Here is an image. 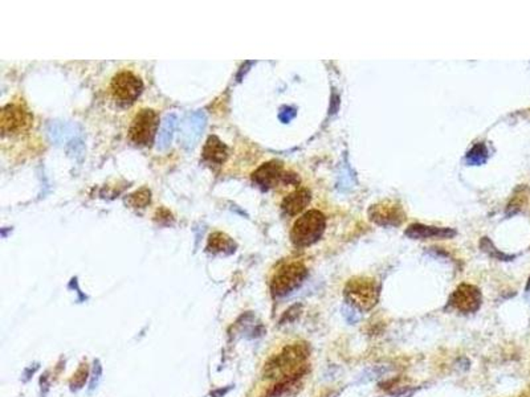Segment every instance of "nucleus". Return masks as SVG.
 <instances>
[{"instance_id": "7", "label": "nucleus", "mask_w": 530, "mask_h": 397, "mask_svg": "<svg viewBox=\"0 0 530 397\" xmlns=\"http://www.w3.org/2000/svg\"><path fill=\"white\" fill-rule=\"evenodd\" d=\"M345 298L353 309L371 310L379 300V286L374 280L367 277L353 278L347 282Z\"/></svg>"}, {"instance_id": "19", "label": "nucleus", "mask_w": 530, "mask_h": 397, "mask_svg": "<svg viewBox=\"0 0 530 397\" xmlns=\"http://www.w3.org/2000/svg\"><path fill=\"white\" fill-rule=\"evenodd\" d=\"M526 291H528V293L530 291V280L529 282H528V286H526Z\"/></svg>"}, {"instance_id": "4", "label": "nucleus", "mask_w": 530, "mask_h": 397, "mask_svg": "<svg viewBox=\"0 0 530 397\" xmlns=\"http://www.w3.org/2000/svg\"><path fill=\"white\" fill-rule=\"evenodd\" d=\"M161 113L153 107H132L126 121V136L132 145L149 147L154 143Z\"/></svg>"}, {"instance_id": "12", "label": "nucleus", "mask_w": 530, "mask_h": 397, "mask_svg": "<svg viewBox=\"0 0 530 397\" xmlns=\"http://www.w3.org/2000/svg\"><path fill=\"white\" fill-rule=\"evenodd\" d=\"M228 158V148L218 136H212L203 148V159L211 165H222Z\"/></svg>"}, {"instance_id": "9", "label": "nucleus", "mask_w": 530, "mask_h": 397, "mask_svg": "<svg viewBox=\"0 0 530 397\" xmlns=\"http://www.w3.org/2000/svg\"><path fill=\"white\" fill-rule=\"evenodd\" d=\"M285 174V168L281 162L277 161H270L264 165H261L253 174H252V180L253 183L260 187L261 190L268 191L273 188H279L282 176Z\"/></svg>"}, {"instance_id": "13", "label": "nucleus", "mask_w": 530, "mask_h": 397, "mask_svg": "<svg viewBox=\"0 0 530 397\" xmlns=\"http://www.w3.org/2000/svg\"><path fill=\"white\" fill-rule=\"evenodd\" d=\"M406 234L411 239H448L455 236L453 231L445 229V228H434V227H424V225H411Z\"/></svg>"}, {"instance_id": "11", "label": "nucleus", "mask_w": 530, "mask_h": 397, "mask_svg": "<svg viewBox=\"0 0 530 397\" xmlns=\"http://www.w3.org/2000/svg\"><path fill=\"white\" fill-rule=\"evenodd\" d=\"M312 200V194L308 188H295L284 196L281 202V210L288 216H297L305 211Z\"/></svg>"}, {"instance_id": "15", "label": "nucleus", "mask_w": 530, "mask_h": 397, "mask_svg": "<svg viewBox=\"0 0 530 397\" xmlns=\"http://www.w3.org/2000/svg\"><path fill=\"white\" fill-rule=\"evenodd\" d=\"M129 204L134 208H144L150 203V191L147 188H142L137 191L135 194L130 195L127 199Z\"/></svg>"}, {"instance_id": "16", "label": "nucleus", "mask_w": 530, "mask_h": 397, "mask_svg": "<svg viewBox=\"0 0 530 397\" xmlns=\"http://www.w3.org/2000/svg\"><path fill=\"white\" fill-rule=\"evenodd\" d=\"M88 378L87 364H81V367L78 369V372L73 375V379L70 381V388L72 391H78L80 388L84 387Z\"/></svg>"}, {"instance_id": "18", "label": "nucleus", "mask_w": 530, "mask_h": 397, "mask_svg": "<svg viewBox=\"0 0 530 397\" xmlns=\"http://www.w3.org/2000/svg\"><path fill=\"white\" fill-rule=\"evenodd\" d=\"M300 311H301V306L296 305L293 308H290V310L285 311L284 317L281 318V323H285V322H292V320H296L300 315Z\"/></svg>"}, {"instance_id": "1", "label": "nucleus", "mask_w": 530, "mask_h": 397, "mask_svg": "<svg viewBox=\"0 0 530 397\" xmlns=\"http://www.w3.org/2000/svg\"><path fill=\"white\" fill-rule=\"evenodd\" d=\"M38 121L26 98L16 94L4 104L0 112L1 153L11 161L23 162L40 156L43 141L38 131Z\"/></svg>"}, {"instance_id": "3", "label": "nucleus", "mask_w": 530, "mask_h": 397, "mask_svg": "<svg viewBox=\"0 0 530 397\" xmlns=\"http://www.w3.org/2000/svg\"><path fill=\"white\" fill-rule=\"evenodd\" d=\"M309 349L305 343H293L287 346L276 357L267 363L264 375L265 378L280 381L299 380L307 372V360Z\"/></svg>"}, {"instance_id": "6", "label": "nucleus", "mask_w": 530, "mask_h": 397, "mask_svg": "<svg viewBox=\"0 0 530 397\" xmlns=\"http://www.w3.org/2000/svg\"><path fill=\"white\" fill-rule=\"evenodd\" d=\"M308 276L307 266L301 261L281 263L273 273L270 282V289L275 298H282L292 291L299 289Z\"/></svg>"}, {"instance_id": "10", "label": "nucleus", "mask_w": 530, "mask_h": 397, "mask_svg": "<svg viewBox=\"0 0 530 397\" xmlns=\"http://www.w3.org/2000/svg\"><path fill=\"white\" fill-rule=\"evenodd\" d=\"M369 216L371 222L379 225H401L405 220L406 214L402 207L396 202L385 200L376 204L370 208Z\"/></svg>"}, {"instance_id": "8", "label": "nucleus", "mask_w": 530, "mask_h": 397, "mask_svg": "<svg viewBox=\"0 0 530 397\" xmlns=\"http://www.w3.org/2000/svg\"><path fill=\"white\" fill-rule=\"evenodd\" d=\"M482 300V293L476 286L463 283L453 291L448 306L460 314H473L480 309Z\"/></svg>"}, {"instance_id": "5", "label": "nucleus", "mask_w": 530, "mask_h": 397, "mask_svg": "<svg viewBox=\"0 0 530 397\" xmlns=\"http://www.w3.org/2000/svg\"><path fill=\"white\" fill-rule=\"evenodd\" d=\"M327 227L325 214L317 210L302 213L290 228V241L297 248L310 246L322 237Z\"/></svg>"}, {"instance_id": "17", "label": "nucleus", "mask_w": 530, "mask_h": 397, "mask_svg": "<svg viewBox=\"0 0 530 397\" xmlns=\"http://www.w3.org/2000/svg\"><path fill=\"white\" fill-rule=\"evenodd\" d=\"M485 156H487V150L484 148V146L479 145L476 146L472 151L470 153L468 159H471V161L475 162V163H482V162H484V158H485Z\"/></svg>"}, {"instance_id": "14", "label": "nucleus", "mask_w": 530, "mask_h": 397, "mask_svg": "<svg viewBox=\"0 0 530 397\" xmlns=\"http://www.w3.org/2000/svg\"><path fill=\"white\" fill-rule=\"evenodd\" d=\"M235 244L231 240V237H228L226 233L215 232L212 233L208 239V251L213 253H223L227 252L231 253L235 251L233 249Z\"/></svg>"}, {"instance_id": "2", "label": "nucleus", "mask_w": 530, "mask_h": 397, "mask_svg": "<svg viewBox=\"0 0 530 397\" xmlns=\"http://www.w3.org/2000/svg\"><path fill=\"white\" fill-rule=\"evenodd\" d=\"M145 90L144 78L138 70L118 68L106 80V99L117 107H133Z\"/></svg>"}]
</instances>
